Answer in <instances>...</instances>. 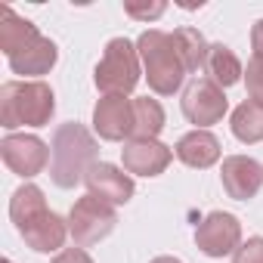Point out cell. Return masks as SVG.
Masks as SVG:
<instances>
[{
  "label": "cell",
  "instance_id": "obj_1",
  "mask_svg": "<svg viewBox=\"0 0 263 263\" xmlns=\"http://www.w3.org/2000/svg\"><path fill=\"white\" fill-rule=\"evenodd\" d=\"M99 143L90 130L78 121L59 124L50 140V180L59 189H74L87 180L90 167L96 164Z\"/></svg>",
  "mask_w": 263,
  "mask_h": 263
},
{
  "label": "cell",
  "instance_id": "obj_2",
  "mask_svg": "<svg viewBox=\"0 0 263 263\" xmlns=\"http://www.w3.org/2000/svg\"><path fill=\"white\" fill-rule=\"evenodd\" d=\"M137 50H140L143 78L149 81V90L158 96H174L189 74L174 37L161 28H149L137 37Z\"/></svg>",
  "mask_w": 263,
  "mask_h": 263
},
{
  "label": "cell",
  "instance_id": "obj_3",
  "mask_svg": "<svg viewBox=\"0 0 263 263\" xmlns=\"http://www.w3.org/2000/svg\"><path fill=\"white\" fill-rule=\"evenodd\" d=\"M56 111V93L47 81H10L0 87V124L16 127H47Z\"/></svg>",
  "mask_w": 263,
  "mask_h": 263
},
{
  "label": "cell",
  "instance_id": "obj_4",
  "mask_svg": "<svg viewBox=\"0 0 263 263\" xmlns=\"http://www.w3.org/2000/svg\"><path fill=\"white\" fill-rule=\"evenodd\" d=\"M140 71V50L127 37H111L102 50V59L93 71V84L102 96H130L137 90Z\"/></svg>",
  "mask_w": 263,
  "mask_h": 263
},
{
  "label": "cell",
  "instance_id": "obj_5",
  "mask_svg": "<svg viewBox=\"0 0 263 263\" xmlns=\"http://www.w3.org/2000/svg\"><path fill=\"white\" fill-rule=\"evenodd\" d=\"M118 226V214L111 204H105L96 195H84L71 204L68 211V235L74 238L78 248H90L96 241H102L105 235H111V229Z\"/></svg>",
  "mask_w": 263,
  "mask_h": 263
},
{
  "label": "cell",
  "instance_id": "obj_6",
  "mask_svg": "<svg viewBox=\"0 0 263 263\" xmlns=\"http://www.w3.org/2000/svg\"><path fill=\"white\" fill-rule=\"evenodd\" d=\"M183 115L189 124H195V130H208L211 124H220L223 115L229 111L226 93L223 87H217L211 78H195L186 90H183Z\"/></svg>",
  "mask_w": 263,
  "mask_h": 263
},
{
  "label": "cell",
  "instance_id": "obj_7",
  "mask_svg": "<svg viewBox=\"0 0 263 263\" xmlns=\"http://www.w3.org/2000/svg\"><path fill=\"white\" fill-rule=\"evenodd\" d=\"M0 158H4V164L16 177L31 180V177L47 171L50 146L41 137H34V134H7L4 140H0Z\"/></svg>",
  "mask_w": 263,
  "mask_h": 263
},
{
  "label": "cell",
  "instance_id": "obj_8",
  "mask_svg": "<svg viewBox=\"0 0 263 263\" xmlns=\"http://www.w3.org/2000/svg\"><path fill=\"white\" fill-rule=\"evenodd\" d=\"M195 245L204 257H229L241 245V223L229 211H211L198 229H195Z\"/></svg>",
  "mask_w": 263,
  "mask_h": 263
},
{
  "label": "cell",
  "instance_id": "obj_9",
  "mask_svg": "<svg viewBox=\"0 0 263 263\" xmlns=\"http://www.w3.org/2000/svg\"><path fill=\"white\" fill-rule=\"evenodd\" d=\"M93 130L105 143L134 140V99L127 96H102L93 105Z\"/></svg>",
  "mask_w": 263,
  "mask_h": 263
},
{
  "label": "cell",
  "instance_id": "obj_10",
  "mask_svg": "<svg viewBox=\"0 0 263 263\" xmlns=\"http://www.w3.org/2000/svg\"><path fill=\"white\" fill-rule=\"evenodd\" d=\"M121 161L130 177H161L174 161V149L161 140H127Z\"/></svg>",
  "mask_w": 263,
  "mask_h": 263
},
{
  "label": "cell",
  "instance_id": "obj_11",
  "mask_svg": "<svg viewBox=\"0 0 263 263\" xmlns=\"http://www.w3.org/2000/svg\"><path fill=\"white\" fill-rule=\"evenodd\" d=\"M84 183H87V195H96V198H102L111 208L115 204H127L130 198H134V192H137L134 177H130L124 167L108 164V161H96Z\"/></svg>",
  "mask_w": 263,
  "mask_h": 263
},
{
  "label": "cell",
  "instance_id": "obj_12",
  "mask_svg": "<svg viewBox=\"0 0 263 263\" xmlns=\"http://www.w3.org/2000/svg\"><path fill=\"white\" fill-rule=\"evenodd\" d=\"M220 183H223V189H226L229 198L248 201L263 186V164L254 161V158H248V155H229V158H223Z\"/></svg>",
  "mask_w": 263,
  "mask_h": 263
},
{
  "label": "cell",
  "instance_id": "obj_13",
  "mask_svg": "<svg viewBox=\"0 0 263 263\" xmlns=\"http://www.w3.org/2000/svg\"><path fill=\"white\" fill-rule=\"evenodd\" d=\"M174 155L186 164V167H195V171H204V167H214L223 155L220 149V140L211 134V130H189L183 134L174 146Z\"/></svg>",
  "mask_w": 263,
  "mask_h": 263
},
{
  "label": "cell",
  "instance_id": "obj_14",
  "mask_svg": "<svg viewBox=\"0 0 263 263\" xmlns=\"http://www.w3.org/2000/svg\"><path fill=\"white\" fill-rule=\"evenodd\" d=\"M19 235L25 238V245H28L31 251H37V254H56V251H62V245H65L68 220H62L56 211H44V214H41L37 220H31Z\"/></svg>",
  "mask_w": 263,
  "mask_h": 263
},
{
  "label": "cell",
  "instance_id": "obj_15",
  "mask_svg": "<svg viewBox=\"0 0 263 263\" xmlns=\"http://www.w3.org/2000/svg\"><path fill=\"white\" fill-rule=\"evenodd\" d=\"M41 37H44V34L37 31L34 22L16 16V10H10V7L0 10V50L7 53V59L16 56V53H22V50H28V47H31L34 41H41Z\"/></svg>",
  "mask_w": 263,
  "mask_h": 263
},
{
  "label": "cell",
  "instance_id": "obj_16",
  "mask_svg": "<svg viewBox=\"0 0 263 263\" xmlns=\"http://www.w3.org/2000/svg\"><path fill=\"white\" fill-rule=\"evenodd\" d=\"M56 59H59V47H56L50 37H41V41H34L28 50H22V53L10 56L7 62H10L13 74H22V81H25V78L50 74V68L56 65Z\"/></svg>",
  "mask_w": 263,
  "mask_h": 263
},
{
  "label": "cell",
  "instance_id": "obj_17",
  "mask_svg": "<svg viewBox=\"0 0 263 263\" xmlns=\"http://www.w3.org/2000/svg\"><path fill=\"white\" fill-rule=\"evenodd\" d=\"M44 211H50V208H47L44 189L34 186V183L19 186V189L13 192V198H10V220H13L16 232H22V229H25L31 220H37Z\"/></svg>",
  "mask_w": 263,
  "mask_h": 263
},
{
  "label": "cell",
  "instance_id": "obj_18",
  "mask_svg": "<svg viewBox=\"0 0 263 263\" xmlns=\"http://www.w3.org/2000/svg\"><path fill=\"white\" fill-rule=\"evenodd\" d=\"M204 71H208V78H211L217 87H223V90L232 87V84H238V81L245 78V68H241L238 56H235L226 44H211Z\"/></svg>",
  "mask_w": 263,
  "mask_h": 263
},
{
  "label": "cell",
  "instance_id": "obj_19",
  "mask_svg": "<svg viewBox=\"0 0 263 263\" xmlns=\"http://www.w3.org/2000/svg\"><path fill=\"white\" fill-rule=\"evenodd\" d=\"M164 124H167V115L158 99L152 96L134 99V140H158Z\"/></svg>",
  "mask_w": 263,
  "mask_h": 263
},
{
  "label": "cell",
  "instance_id": "obj_20",
  "mask_svg": "<svg viewBox=\"0 0 263 263\" xmlns=\"http://www.w3.org/2000/svg\"><path fill=\"white\" fill-rule=\"evenodd\" d=\"M171 37H174V44H177V50H180V56L186 62V71L189 74L192 71H201L204 62H208V50H211V44L204 41V34L198 28H192V25H183Z\"/></svg>",
  "mask_w": 263,
  "mask_h": 263
},
{
  "label": "cell",
  "instance_id": "obj_21",
  "mask_svg": "<svg viewBox=\"0 0 263 263\" xmlns=\"http://www.w3.org/2000/svg\"><path fill=\"white\" fill-rule=\"evenodd\" d=\"M229 127H232V137L238 143H248V146L260 143L263 140V108L254 105L251 99H245L241 105H235Z\"/></svg>",
  "mask_w": 263,
  "mask_h": 263
},
{
  "label": "cell",
  "instance_id": "obj_22",
  "mask_svg": "<svg viewBox=\"0 0 263 263\" xmlns=\"http://www.w3.org/2000/svg\"><path fill=\"white\" fill-rule=\"evenodd\" d=\"M245 87H248V99L263 108V56H251V59H248Z\"/></svg>",
  "mask_w": 263,
  "mask_h": 263
},
{
  "label": "cell",
  "instance_id": "obj_23",
  "mask_svg": "<svg viewBox=\"0 0 263 263\" xmlns=\"http://www.w3.org/2000/svg\"><path fill=\"white\" fill-rule=\"evenodd\" d=\"M232 263H263V235H251L232 254Z\"/></svg>",
  "mask_w": 263,
  "mask_h": 263
},
{
  "label": "cell",
  "instance_id": "obj_24",
  "mask_svg": "<svg viewBox=\"0 0 263 263\" xmlns=\"http://www.w3.org/2000/svg\"><path fill=\"white\" fill-rule=\"evenodd\" d=\"M164 10H167V4H161V0H155V4H124V13H127V16L143 19V22H152V19H158Z\"/></svg>",
  "mask_w": 263,
  "mask_h": 263
},
{
  "label": "cell",
  "instance_id": "obj_25",
  "mask_svg": "<svg viewBox=\"0 0 263 263\" xmlns=\"http://www.w3.org/2000/svg\"><path fill=\"white\" fill-rule=\"evenodd\" d=\"M53 263H93V257H90L84 248H62V251L53 257Z\"/></svg>",
  "mask_w": 263,
  "mask_h": 263
},
{
  "label": "cell",
  "instance_id": "obj_26",
  "mask_svg": "<svg viewBox=\"0 0 263 263\" xmlns=\"http://www.w3.org/2000/svg\"><path fill=\"white\" fill-rule=\"evenodd\" d=\"M251 47H254V56H263V19H257L251 28Z\"/></svg>",
  "mask_w": 263,
  "mask_h": 263
},
{
  "label": "cell",
  "instance_id": "obj_27",
  "mask_svg": "<svg viewBox=\"0 0 263 263\" xmlns=\"http://www.w3.org/2000/svg\"><path fill=\"white\" fill-rule=\"evenodd\" d=\"M149 263H183V260H180V257H167V254H164V257H155V260H149Z\"/></svg>",
  "mask_w": 263,
  "mask_h": 263
},
{
  "label": "cell",
  "instance_id": "obj_28",
  "mask_svg": "<svg viewBox=\"0 0 263 263\" xmlns=\"http://www.w3.org/2000/svg\"><path fill=\"white\" fill-rule=\"evenodd\" d=\"M4 263H13V260H4Z\"/></svg>",
  "mask_w": 263,
  "mask_h": 263
}]
</instances>
